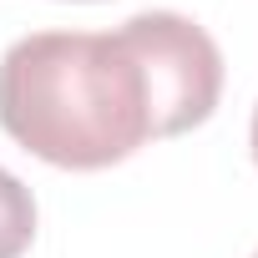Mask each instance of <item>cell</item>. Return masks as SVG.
Instances as JSON below:
<instances>
[{"label": "cell", "instance_id": "cell-3", "mask_svg": "<svg viewBox=\"0 0 258 258\" xmlns=\"http://www.w3.org/2000/svg\"><path fill=\"white\" fill-rule=\"evenodd\" d=\"M36 238V198L31 187L0 167V258H21Z\"/></svg>", "mask_w": 258, "mask_h": 258}, {"label": "cell", "instance_id": "cell-4", "mask_svg": "<svg viewBox=\"0 0 258 258\" xmlns=\"http://www.w3.org/2000/svg\"><path fill=\"white\" fill-rule=\"evenodd\" d=\"M253 162H258V106H253Z\"/></svg>", "mask_w": 258, "mask_h": 258}, {"label": "cell", "instance_id": "cell-5", "mask_svg": "<svg viewBox=\"0 0 258 258\" xmlns=\"http://www.w3.org/2000/svg\"><path fill=\"white\" fill-rule=\"evenodd\" d=\"M253 258H258V253H253Z\"/></svg>", "mask_w": 258, "mask_h": 258}, {"label": "cell", "instance_id": "cell-2", "mask_svg": "<svg viewBox=\"0 0 258 258\" xmlns=\"http://www.w3.org/2000/svg\"><path fill=\"white\" fill-rule=\"evenodd\" d=\"M121 41L147 81L152 137H182L213 116L223 91V56L203 26L172 11H142L121 26Z\"/></svg>", "mask_w": 258, "mask_h": 258}, {"label": "cell", "instance_id": "cell-1", "mask_svg": "<svg viewBox=\"0 0 258 258\" xmlns=\"http://www.w3.org/2000/svg\"><path fill=\"white\" fill-rule=\"evenodd\" d=\"M0 126L41 162L96 172L147 137V81L121 31H36L0 56Z\"/></svg>", "mask_w": 258, "mask_h": 258}]
</instances>
